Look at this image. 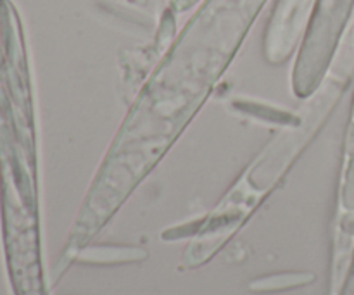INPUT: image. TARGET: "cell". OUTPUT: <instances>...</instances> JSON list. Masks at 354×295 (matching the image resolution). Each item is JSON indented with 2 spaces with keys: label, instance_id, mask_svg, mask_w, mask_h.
<instances>
[{
  "label": "cell",
  "instance_id": "obj_1",
  "mask_svg": "<svg viewBox=\"0 0 354 295\" xmlns=\"http://www.w3.org/2000/svg\"><path fill=\"white\" fill-rule=\"evenodd\" d=\"M270 0H201L138 88L85 193L59 272L107 227L213 97Z\"/></svg>",
  "mask_w": 354,
  "mask_h": 295
},
{
  "label": "cell",
  "instance_id": "obj_2",
  "mask_svg": "<svg viewBox=\"0 0 354 295\" xmlns=\"http://www.w3.org/2000/svg\"><path fill=\"white\" fill-rule=\"evenodd\" d=\"M38 128L33 75L23 23L0 0V199L16 292L47 289L38 223Z\"/></svg>",
  "mask_w": 354,
  "mask_h": 295
},
{
  "label": "cell",
  "instance_id": "obj_3",
  "mask_svg": "<svg viewBox=\"0 0 354 295\" xmlns=\"http://www.w3.org/2000/svg\"><path fill=\"white\" fill-rule=\"evenodd\" d=\"M351 75V69H330L320 88L304 99L299 109L290 113L286 124L242 169L216 206L197 221L183 252L185 268L196 269L207 265L282 185L294 164L330 120L348 90Z\"/></svg>",
  "mask_w": 354,
  "mask_h": 295
},
{
  "label": "cell",
  "instance_id": "obj_4",
  "mask_svg": "<svg viewBox=\"0 0 354 295\" xmlns=\"http://www.w3.org/2000/svg\"><path fill=\"white\" fill-rule=\"evenodd\" d=\"M149 258V252L135 245H92L80 252L76 261L85 265H128L140 263Z\"/></svg>",
  "mask_w": 354,
  "mask_h": 295
},
{
  "label": "cell",
  "instance_id": "obj_5",
  "mask_svg": "<svg viewBox=\"0 0 354 295\" xmlns=\"http://www.w3.org/2000/svg\"><path fill=\"white\" fill-rule=\"evenodd\" d=\"M317 276L310 272H283L277 275L261 276L249 283V290L256 294H270V292H283V290L299 289V287L310 285L315 282Z\"/></svg>",
  "mask_w": 354,
  "mask_h": 295
}]
</instances>
